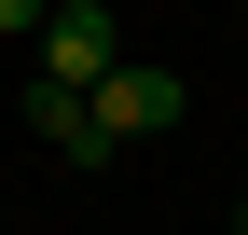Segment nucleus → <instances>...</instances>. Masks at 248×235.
<instances>
[{
	"mask_svg": "<svg viewBox=\"0 0 248 235\" xmlns=\"http://www.w3.org/2000/svg\"><path fill=\"white\" fill-rule=\"evenodd\" d=\"M28 55H42L28 83H55V97H97V83L124 69V28H110V0H55V14H42V42H28Z\"/></svg>",
	"mask_w": 248,
	"mask_h": 235,
	"instance_id": "obj_1",
	"label": "nucleus"
},
{
	"mask_svg": "<svg viewBox=\"0 0 248 235\" xmlns=\"http://www.w3.org/2000/svg\"><path fill=\"white\" fill-rule=\"evenodd\" d=\"M28 125H42V152H55V166H110L97 97H55V83H28Z\"/></svg>",
	"mask_w": 248,
	"mask_h": 235,
	"instance_id": "obj_3",
	"label": "nucleus"
},
{
	"mask_svg": "<svg viewBox=\"0 0 248 235\" xmlns=\"http://www.w3.org/2000/svg\"><path fill=\"white\" fill-rule=\"evenodd\" d=\"M179 111H193V83H179V69H152V55H124V69L97 83V125H110V152H138V138H166Z\"/></svg>",
	"mask_w": 248,
	"mask_h": 235,
	"instance_id": "obj_2",
	"label": "nucleus"
},
{
	"mask_svg": "<svg viewBox=\"0 0 248 235\" xmlns=\"http://www.w3.org/2000/svg\"><path fill=\"white\" fill-rule=\"evenodd\" d=\"M42 14L55 0H0V42H42Z\"/></svg>",
	"mask_w": 248,
	"mask_h": 235,
	"instance_id": "obj_4",
	"label": "nucleus"
}]
</instances>
